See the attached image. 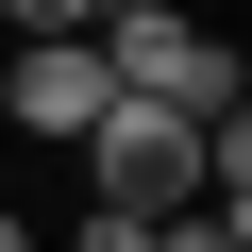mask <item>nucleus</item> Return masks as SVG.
<instances>
[{
	"mask_svg": "<svg viewBox=\"0 0 252 252\" xmlns=\"http://www.w3.org/2000/svg\"><path fill=\"white\" fill-rule=\"evenodd\" d=\"M84 51H101L118 101H168V118H219V101H235V34L202 17V0H118Z\"/></svg>",
	"mask_w": 252,
	"mask_h": 252,
	"instance_id": "f257e3e1",
	"label": "nucleus"
},
{
	"mask_svg": "<svg viewBox=\"0 0 252 252\" xmlns=\"http://www.w3.org/2000/svg\"><path fill=\"white\" fill-rule=\"evenodd\" d=\"M84 185H101L118 219H185V202H202V118H168V101H101Z\"/></svg>",
	"mask_w": 252,
	"mask_h": 252,
	"instance_id": "f03ea898",
	"label": "nucleus"
},
{
	"mask_svg": "<svg viewBox=\"0 0 252 252\" xmlns=\"http://www.w3.org/2000/svg\"><path fill=\"white\" fill-rule=\"evenodd\" d=\"M101 101H118V84H101V51H84V34L0 51V118H17L34 152H84V135H101Z\"/></svg>",
	"mask_w": 252,
	"mask_h": 252,
	"instance_id": "7ed1b4c3",
	"label": "nucleus"
},
{
	"mask_svg": "<svg viewBox=\"0 0 252 252\" xmlns=\"http://www.w3.org/2000/svg\"><path fill=\"white\" fill-rule=\"evenodd\" d=\"M118 17V0H0V34H17V51H51V34H101Z\"/></svg>",
	"mask_w": 252,
	"mask_h": 252,
	"instance_id": "20e7f679",
	"label": "nucleus"
},
{
	"mask_svg": "<svg viewBox=\"0 0 252 252\" xmlns=\"http://www.w3.org/2000/svg\"><path fill=\"white\" fill-rule=\"evenodd\" d=\"M152 252H252V219L235 202H185V219H152Z\"/></svg>",
	"mask_w": 252,
	"mask_h": 252,
	"instance_id": "39448f33",
	"label": "nucleus"
},
{
	"mask_svg": "<svg viewBox=\"0 0 252 252\" xmlns=\"http://www.w3.org/2000/svg\"><path fill=\"white\" fill-rule=\"evenodd\" d=\"M51 252H152V219H118V202H84V235H51Z\"/></svg>",
	"mask_w": 252,
	"mask_h": 252,
	"instance_id": "423d86ee",
	"label": "nucleus"
},
{
	"mask_svg": "<svg viewBox=\"0 0 252 252\" xmlns=\"http://www.w3.org/2000/svg\"><path fill=\"white\" fill-rule=\"evenodd\" d=\"M0 252H51V219H17V202H0Z\"/></svg>",
	"mask_w": 252,
	"mask_h": 252,
	"instance_id": "0eeeda50",
	"label": "nucleus"
}]
</instances>
